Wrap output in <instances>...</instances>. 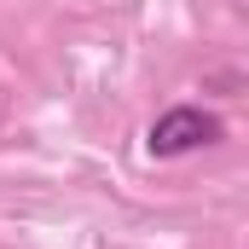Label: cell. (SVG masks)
Returning a JSON list of instances; mask_svg holds the SVG:
<instances>
[{"label": "cell", "instance_id": "obj_1", "mask_svg": "<svg viewBox=\"0 0 249 249\" xmlns=\"http://www.w3.org/2000/svg\"><path fill=\"white\" fill-rule=\"evenodd\" d=\"M220 139V122L209 116V110H197V105H174V110H162L157 122H151V139H145V151L151 157H186L197 145H214Z\"/></svg>", "mask_w": 249, "mask_h": 249}]
</instances>
